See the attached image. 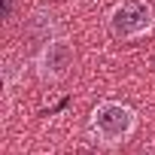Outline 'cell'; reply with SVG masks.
I'll use <instances>...</instances> for the list:
<instances>
[{
	"instance_id": "1",
	"label": "cell",
	"mask_w": 155,
	"mask_h": 155,
	"mask_svg": "<svg viewBox=\"0 0 155 155\" xmlns=\"http://www.w3.org/2000/svg\"><path fill=\"white\" fill-rule=\"evenodd\" d=\"M140 128V116L131 104L122 101H101L88 116V131L101 146H122Z\"/></svg>"
},
{
	"instance_id": "2",
	"label": "cell",
	"mask_w": 155,
	"mask_h": 155,
	"mask_svg": "<svg viewBox=\"0 0 155 155\" xmlns=\"http://www.w3.org/2000/svg\"><path fill=\"white\" fill-rule=\"evenodd\" d=\"M107 28L122 43L143 40L155 28V6L149 0H119L107 15Z\"/></svg>"
},
{
	"instance_id": "3",
	"label": "cell",
	"mask_w": 155,
	"mask_h": 155,
	"mask_svg": "<svg viewBox=\"0 0 155 155\" xmlns=\"http://www.w3.org/2000/svg\"><path fill=\"white\" fill-rule=\"evenodd\" d=\"M73 61H76V52H73L70 37L55 34L46 43H40V49L34 55V70L43 82H61L73 70Z\"/></svg>"
},
{
	"instance_id": "4",
	"label": "cell",
	"mask_w": 155,
	"mask_h": 155,
	"mask_svg": "<svg viewBox=\"0 0 155 155\" xmlns=\"http://www.w3.org/2000/svg\"><path fill=\"white\" fill-rule=\"evenodd\" d=\"M12 9H15V0H3V18L6 21L12 18Z\"/></svg>"
}]
</instances>
